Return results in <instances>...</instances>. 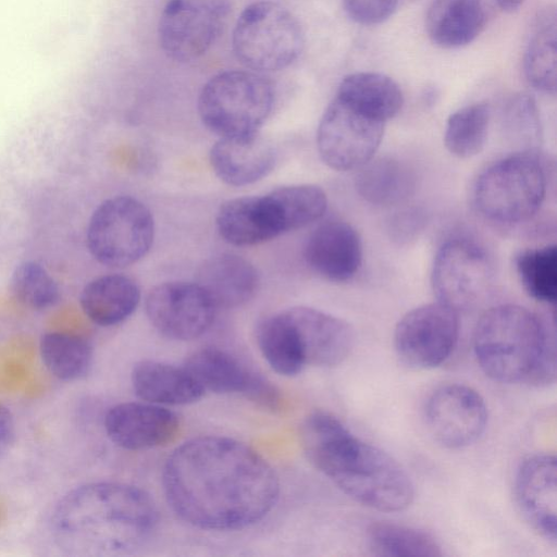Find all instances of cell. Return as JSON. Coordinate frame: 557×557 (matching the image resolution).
<instances>
[{
	"mask_svg": "<svg viewBox=\"0 0 557 557\" xmlns=\"http://www.w3.org/2000/svg\"><path fill=\"white\" fill-rule=\"evenodd\" d=\"M346 14L360 25H377L396 11L399 0H342Z\"/></svg>",
	"mask_w": 557,
	"mask_h": 557,
	"instance_id": "obj_37",
	"label": "cell"
},
{
	"mask_svg": "<svg viewBox=\"0 0 557 557\" xmlns=\"http://www.w3.org/2000/svg\"><path fill=\"white\" fill-rule=\"evenodd\" d=\"M154 222L149 209L131 196L101 202L92 212L86 233L87 247L101 264L127 267L150 249Z\"/></svg>",
	"mask_w": 557,
	"mask_h": 557,
	"instance_id": "obj_7",
	"label": "cell"
},
{
	"mask_svg": "<svg viewBox=\"0 0 557 557\" xmlns=\"http://www.w3.org/2000/svg\"><path fill=\"white\" fill-rule=\"evenodd\" d=\"M336 97L383 123L394 117L404 102L398 84L376 72H356L345 76L338 85Z\"/></svg>",
	"mask_w": 557,
	"mask_h": 557,
	"instance_id": "obj_27",
	"label": "cell"
},
{
	"mask_svg": "<svg viewBox=\"0 0 557 557\" xmlns=\"http://www.w3.org/2000/svg\"><path fill=\"white\" fill-rule=\"evenodd\" d=\"M495 2L502 10L506 12H512L517 10L524 2V0H495Z\"/></svg>",
	"mask_w": 557,
	"mask_h": 557,
	"instance_id": "obj_39",
	"label": "cell"
},
{
	"mask_svg": "<svg viewBox=\"0 0 557 557\" xmlns=\"http://www.w3.org/2000/svg\"><path fill=\"white\" fill-rule=\"evenodd\" d=\"M274 104V87L265 74L225 70L210 77L197 101L202 123L219 137L258 133Z\"/></svg>",
	"mask_w": 557,
	"mask_h": 557,
	"instance_id": "obj_4",
	"label": "cell"
},
{
	"mask_svg": "<svg viewBox=\"0 0 557 557\" xmlns=\"http://www.w3.org/2000/svg\"><path fill=\"white\" fill-rule=\"evenodd\" d=\"M131 381L138 398L160 406L189 405L206 393L184 366L157 360L134 364Z\"/></svg>",
	"mask_w": 557,
	"mask_h": 557,
	"instance_id": "obj_23",
	"label": "cell"
},
{
	"mask_svg": "<svg viewBox=\"0 0 557 557\" xmlns=\"http://www.w3.org/2000/svg\"><path fill=\"white\" fill-rule=\"evenodd\" d=\"M555 333L535 313L518 305L485 311L473 334V350L481 370L500 383L532 384L543 351Z\"/></svg>",
	"mask_w": 557,
	"mask_h": 557,
	"instance_id": "obj_3",
	"label": "cell"
},
{
	"mask_svg": "<svg viewBox=\"0 0 557 557\" xmlns=\"http://www.w3.org/2000/svg\"><path fill=\"white\" fill-rule=\"evenodd\" d=\"M369 544L375 555L388 557H437L442 549L428 532L392 522H375L368 531Z\"/></svg>",
	"mask_w": 557,
	"mask_h": 557,
	"instance_id": "obj_33",
	"label": "cell"
},
{
	"mask_svg": "<svg viewBox=\"0 0 557 557\" xmlns=\"http://www.w3.org/2000/svg\"><path fill=\"white\" fill-rule=\"evenodd\" d=\"M515 268L524 290L535 300L554 305L557 299V248L555 245L521 250Z\"/></svg>",
	"mask_w": 557,
	"mask_h": 557,
	"instance_id": "obj_34",
	"label": "cell"
},
{
	"mask_svg": "<svg viewBox=\"0 0 557 557\" xmlns=\"http://www.w3.org/2000/svg\"><path fill=\"white\" fill-rule=\"evenodd\" d=\"M140 290L134 280L122 274L102 275L90 281L81 294V307L94 323L112 326L136 310Z\"/></svg>",
	"mask_w": 557,
	"mask_h": 557,
	"instance_id": "obj_26",
	"label": "cell"
},
{
	"mask_svg": "<svg viewBox=\"0 0 557 557\" xmlns=\"http://www.w3.org/2000/svg\"><path fill=\"white\" fill-rule=\"evenodd\" d=\"M196 283L216 309H227L242 306L253 297L259 276L248 260L233 253H221L201 265Z\"/></svg>",
	"mask_w": 557,
	"mask_h": 557,
	"instance_id": "obj_24",
	"label": "cell"
},
{
	"mask_svg": "<svg viewBox=\"0 0 557 557\" xmlns=\"http://www.w3.org/2000/svg\"><path fill=\"white\" fill-rule=\"evenodd\" d=\"M459 336L458 312L440 301L411 309L397 322L394 346L414 369H432L451 355Z\"/></svg>",
	"mask_w": 557,
	"mask_h": 557,
	"instance_id": "obj_12",
	"label": "cell"
},
{
	"mask_svg": "<svg viewBox=\"0 0 557 557\" xmlns=\"http://www.w3.org/2000/svg\"><path fill=\"white\" fill-rule=\"evenodd\" d=\"M523 72L539 91L555 95L557 86V21L555 9L536 17L523 57Z\"/></svg>",
	"mask_w": 557,
	"mask_h": 557,
	"instance_id": "obj_28",
	"label": "cell"
},
{
	"mask_svg": "<svg viewBox=\"0 0 557 557\" xmlns=\"http://www.w3.org/2000/svg\"><path fill=\"white\" fill-rule=\"evenodd\" d=\"M40 358L54 377L74 381L86 375L92 363V346L76 334L66 332L45 333L39 342Z\"/></svg>",
	"mask_w": 557,
	"mask_h": 557,
	"instance_id": "obj_31",
	"label": "cell"
},
{
	"mask_svg": "<svg viewBox=\"0 0 557 557\" xmlns=\"http://www.w3.org/2000/svg\"><path fill=\"white\" fill-rule=\"evenodd\" d=\"M424 418L429 432L438 444L459 449L482 436L488 414L484 399L475 389L462 384H447L430 395Z\"/></svg>",
	"mask_w": 557,
	"mask_h": 557,
	"instance_id": "obj_14",
	"label": "cell"
},
{
	"mask_svg": "<svg viewBox=\"0 0 557 557\" xmlns=\"http://www.w3.org/2000/svg\"><path fill=\"white\" fill-rule=\"evenodd\" d=\"M232 0H168L160 13L158 39L163 53L176 62H190L216 41Z\"/></svg>",
	"mask_w": 557,
	"mask_h": 557,
	"instance_id": "obj_9",
	"label": "cell"
},
{
	"mask_svg": "<svg viewBox=\"0 0 557 557\" xmlns=\"http://www.w3.org/2000/svg\"><path fill=\"white\" fill-rule=\"evenodd\" d=\"M332 481L356 502L380 511L404 510L414 497L405 469L387 453L361 440Z\"/></svg>",
	"mask_w": 557,
	"mask_h": 557,
	"instance_id": "obj_8",
	"label": "cell"
},
{
	"mask_svg": "<svg viewBox=\"0 0 557 557\" xmlns=\"http://www.w3.org/2000/svg\"><path fill=\"white\" fill-rule=\"evenodd\" d=\"M414 178L407 165L392 158L371 159L356 176L358 194L376 206L404 201L412 193Z\"/></svg>",
	"mask_w": 557,
	"mask_h": 557,
	"instance_id": "obj_30",
	"label": "cell"
},
{
	"mask_svg": "<svg viewBox=\"0 0 557 557\" xmlns=\"http://www.w3.org/2000/svg\"><path fill=\"white\" fill-rule=\"evenodd\" d=\"M107 436L126 450H147L172 443L181 423L164 406L147 403H121L111 407L103 421Z\"/></svg>",
	"mask_w": 557,
	"mask_h": 557,
	"instance_id": "obj_16",
	"label": "cell"
},
{
	"mask_svg": "<svg viewBox=\"0 0 557 557\" xmlns=\"http://www.w3.org/2000/svg\"><path fill=\"white\" fill-rule=\"evenodd\" d=\"M494 282V268L487 253L467 239H453L437 251L431 283L437 301L457 312L482 301Z\"/></svg>",
	"mask_w": 557,
	"mask_h": 557,
	"instance_id": "obj_11",
	"label": "cell"
},
{
	"mask_svg": "<svg viewBox=\"0 0 557 557\" xmlns=\"http://www.w3.org/2000/svg\"><path fill=\"white\" fill-rule=\"evenodd\" d=\"M210 164L216 176L232 186L258 182L273 169L275 150L259 132L220 137L210 150Z\"/></svg>",
	"mask_w": 557,
	"mask_h": 557,
	"instance_id": "obj_20",
	"label": "cell"
},
{
	"mask_svg": "<svg viewBox=\"0 0 557 557\" xmlns=\"http://www.w3.org/2000/svg\"><path fill=\"white\" fill-rule=\"evenodd\" d=\"M221 237L235 246H252L280 236L273 213L263 196L230 199L216 218Z\"/></svg>",
	"mask_w": 557,
	"mask_h": 557,
	"instance_id": "obj_25",
	"label": "cell"
},
{
	"mask_svg": "<svg viewBox=\"0 0 557 557\" xmlns=\"http://www.w3.org/2000/svg\"><path fill=\"white\" fill-rule=\"evenodd\" d=\"M232 50L248 70L267 74L292 65L301 54L305 35L297 17L282 4L260 0L238 15Z\"/></svg>",
	"mask_w": 557,
	"mask_h": 557,
	"instance_id": "obj_6",
	"label": "cell"
},
{
	"mask_svg": "<svg viewBox=\"0 0 557 557\" xmlns=\"http://www.w3.org/2000/svg\"><path fill=\"white\" fill-rule=\"evenodd\" d=\"M517 504L528 522L542 536L556 542L557 466L552 455L525 459L515 480Z\"/></svg>",
	"mask_w": 557,
	"mask_h": 557,
	"instance_id": "obj_18",
	"label": "cell"
},
{
	"mask_svg": "<svg viewBox=\"0 0 557 557\" xmlns=\"http://www.w3.org/2000/svg\"><path fill=\"white\" fill-rule=\"evenodd\" d=\"M158 523L153 499L120 482H91L69 491L55 505L51 534L74 557L129 555L144 546Z\"/></svg>",
	"mask_w": 557,
	"mask_h": 557,
	"instance_id": "obj_2",
	"label": "cell"
},
{
	"mask_svg": "<svg viewBox=\"0 0 557 557\" xmlns=\"http://www.w3.org/2000/svg\"><path fill=\"white\" fill-rule=\"evenodd\" d=\"M300 437L309 461L330 480L359 442L341 420L324 411L312 412L305 419Z\"/></svg>",
	"mask_w": 557,
	"mask_h": 557,
	"instance_id": "obj_22",
	"label": "cell"
},
{
	"mask_svg": "<svg viewBox=\"0 0 557 557\" xmlns=\"http://www.w3.org/2000/svg\"><path fill=\"white\" fill-rule=\"evenodd\" d=\"M486 0H433L425 15V30L433 44L456 49L472 42L485 28Z\"/></svg>",
	"mask_w": 557,
	"mask_h": 557,
	"instance_id": "obj_21",
	"label": "cell"
},
{
	"mask_svg": "<svg viewBox=\"0 0 557 557\" xmlns=\"http://www.w3.org/2000/svg\"><path fill=\"white\" fill-rule=\"evenodd\" d=\"M547 174L537 151H516L488 166L474 186V203L487 220L517 224L541 208Z\"/></svg>",
	"mask_w": 557,
	"mask_h": 557,
	"instance_id": "obj_5",
	"label": "cell"
},
{
	"mask_svg": "<svg viewBox=\"0 0 557 557\" xmlns=\"http://www.w3.org/2000/svg\"><path fill=\"white\" fill-rule=\"evenodd\" d=\"M184 367L205 392L240 394L271 410L281 405L280 391L271 381L223 349H198L188 356Z\"/></svg>",
	"mask_w": 557,
	"mask_h": 557,
	"instance_id": "obj_15",
	"label": "cell"
},
{
	"mask_svg": "<svg viewBox=\"0 0 557 557\" xmlns=\"http://www.w3.org/2000/svg\"><path fill=\"white\" fill-rule=\"evenodd\" d=\"M9 285L13 297L33 310H46L54 306L60 297L54 278L35 261L20 263L12 272Z\"/></svg>",
	"mask_w": 557,
	"mask_h": 557,
	"instance_id": "obj_35",
	"label": "cell"
},
{
	"mask_svg": "<svg viewBox=\"0 0 557 557\" xmlns=\"http://www.w3.org/2000/svg\"><path fill=\"white\" fill-rule=\"evenodd\" d=\"M256 339L264 360L280 375L294 376L306 367L297 332L285 310L261 320Z\"/></svg>",
	"mask_w": 557,
	"mask_h": 557,
	"instance_id": "obj_29",
	"label": "cell"
},
{
	"mask_svg": "<svg viewBox=\"0 0 557 557\" xmlns=\"http://www.w3.org/2000/svg\"><path fill=\"white\" fill-rule=\"evenodd\" d=\"M305 259L320 276L332 282H347L356 275L362 262L359 234L345 221H326L308 237Z\"/></svg>",
	"mask_w": 557,
	"mask_h": 557,
	"instance_id": "obj_19",
	"label": "cell"
},
{
	"mask_svg": "<svg viewBox=\"0 0 557 557\" xmlns=\"http://www.w3.org/2000/svg\"><path fill=\"white\" fill-rule=\"evenodd\" d=\"M297 332L306 366L341 364L354 346V330L343 319L310 307L285 310Z\"/></svg>",
	"mask_w": 557,
	"mask_h": 557,
	"instance_id": "obj_17",
	"label": "cell"
},
{
	"mask_svg": "<svg viewBox=\"0 0 557 557\" xmlns=\"http://www.w3.org/2000/svg\"><path fill=\"white\" fill-rule=\"evenodd\" d=\"M384 125L335 96L318 126L319 154L334 170L359 169L373 158L383 138Z\"/></svg>",
	"mask_w": 557,
	"mask_h": 557,
	"instance_id": "obj_10",
	"label": "cell"
},
{
	"mask_svg": "<svg viewBox=\"0 0 557 557\" xmlns=\"http://www.w3.org/2000/svg\"><path fill=\"white\" fill-rule=\"evenodd\" d=\"M502 126L507 138L520 147L518 151H536L542 127L539 108L531 96L517 94L506 101Z\"/></svg>",
	"mask_w": 557,
	"mask_h": 557,
	"instance_id": "obj_36",
	"label": "cell"
},
{
	"mask_svg": "<svg viewBox=\"0 0 557 557\" xmlns=\"http://www.w3.org/2000/svg\"><path fill=\"white\" fill-rule=\"evenodd\" d=\"M15 423L11 411L0 405V456L5 454L13 443Z\"/></svg>",
	"mask_w": 557,
	"mask_h": 557,
	"instance_id": "obj_38",
	"label": "cell"
},
{
	"mask_svg": "<svg viewBox=\"0 0 557 557\" xmlns=\"http://www.w3.org/2000/svg\"><path fill=\"white\" fill-rule=\"evenodd\" d=\"M490 121L491 108L486 102H474L451 113L444 132L447 150L462 159L478 154L486 143Z\"/></svg>",
	"mask_w": 557,
	"mask_h": 557,
	"instance_id": "obj_32",
	"label": "cell"
},
{
	"mask_svg": "<svg viewBox=\"0 0 557 557\" xmlns=\"http://www.w3.org/2000/svg\"><path fill=\"white\" fill-rule=\"evenodd\" d=\"M146 312L150 323L163 336L191 341L210 329L216 307L197 283L168 282L148 294Z\"/></svg>",
	"mask_w": 557,
	"mask_h": 557,
	"instance_id": "obj_13",
	"label": "cell"
},
{
	"mask_svg": "<svg viewBox=\"0 0 557 557\" xmlns=\"http://www.w3.org/2000/svg\"><path fill=\"white\" fill-rule=\"evenodd\" d=\"M162 486L183 521L210 531L258 523L280 495L278 478L260 454L218 435L194 437L176 447L163 466Z\"/></svg>",
	"mask_w": 557,
	"mask_h": 557,
	"instance_id": "obj_1",
	"label": "cell"
}]
</instances>
